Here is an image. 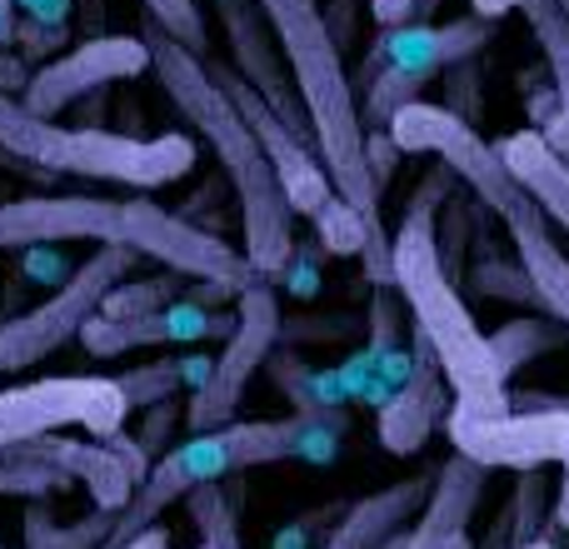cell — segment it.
<instances>
[{
    "label": "cell",
    "mask_w": 569,
    "mask_h": 549,
    "mask_svg": "<svg viewBox=\"0 0 569 549\" xmlns=\"http://www.w3.org/2000/svg\"><path fill=\"white\" fill-rule=\"evenodd\" d=\"M110 530H116V515L106 510H90L80 520H60V515L46 510V500H30L26 510V549H106Z\"/></svg>",
    "instance_id": "cb8c5ba5"
},
{
    "label": "cell",
    "mask_w": 569,
    "mask_h": 549,
    "mask_svg": "<svg viewBox=\"0 0 569 549\" xmlns=\"http://www.w3.org/2000/svg\"><path fill=\"white\" fill-rule=\"evenodd\" d=\"M560 475H569V440H565V455H560Z\"/></svg>",
    "instance_id": "bcb514c9"
},
{
    "label": "cell",
    "mask_w": 569,
    "mask_h": 549,
    "mask_svg": "<svg viewBox=\"0 0 569 549\" xmlns=\"http://www.w3.org/2000/svg\"><path fill=\"white\" fill-rule=\"evenodd\" d=\"M280 295L270 280H256L246 295L236 300V330L226 335V350L210 360V375L190 390L186 400V430L206 435L220 430V425L236 420L240 400H246L256 370H266V360L276 355L280 345Z\"/></svg>",
    "instance_id": "8992f818"
},
{
    "label": "cell",
    "mask_w": 569,
    "mask_h": 549,
    "mask_svg": "<svg viewBox=\"0 0 569 549\" xmlns=\"http://www.w3.org/2000/svg\"><path fill=\"white\" fill-rule=\"evenodd\" d=\"M126 395L110 375H60V380H36L0 390V450L40 440L56 430H86L96 440L126 430Z\"/></svg>",
    "instance_id": "52a82bcc"
},
{
    "label": "cell",
    "mask_w": 569,
    "mask_h": 549,
    "mask_svg": "<svg viewBox=\"0 0 569 549\" xmlns=\"http://www.w3.org/2000/svg\"><path fill=\"white\" fill-rule=\"evenodd\" d=\"M150 70V46L146 36H90L60 60L30 70L26 86V110L40 120H56L66 106L96 96V90L116 86V80H136Z\"/></svg>",
    "instance_id": "8fae6325"
},
{
    "label": "cell",
    "mask_w": 569,
    "mask_h": 549,
    "mask_svg": "<svg viewBox=\"0 0 569 549\" xmlns=\"http://www.w3.org/2000/svg\"><path fill=\"white\" fill-rule=\"evenodd\" d=\"M525 26L535 30L540 40V56L545 70H550V86H555V120L540 130L560 156H569V16L555 0H525Z\"/></svg>",
    "instance_id": "7402d4cb"
},
{
    "label": "cell",
    "mask_w": 569,
    "mask_h": 549,
    "mask_svg": "<svg viewBox=\"0 0 569 549\" xmlns=\"http://www.w3.org/2000/svg\"><path fill=\"white\" fill-rule=\"evenodd\" d=\"M365 10H370V20L380 30L405 26V20H410V0H365Z\"/></svg>",
    "instance_id": "f35d334b"
},
{
    "label": "cell",
    "mask_w": 569,
    "mask_h": 549,
    "mask_svg": "<svg viewBox=\"0 0 569 549\" xmlns=\"http://www.w3.org/2000/svg\"><path fill=\"white\" fill-rule=\"evenodd\" d=\"M26 270H30V274H46V280H50V274H66L60 246H30V250H26ZM46 280H40V285H46Z\"/></svg>",
    "instance_id": "74e56055"
},
{
    "label": "cell",
    "mask_w": 569,
    "mask_h": 549,
    "mask_svg": "<svg viewBox=\"0 0 569 549\" xmlns=\"http://www.w3.org/2000/svg\"><path fill=\"white\" fill-rule=\"evenodd\" d=\"M196 170V140L190 136H116L100 126H70L60 136L56 156H50V176H86L110 180V186L130 190H160L176 186Z\"/></svg>",
    "instance_id": "ba28073f"
},
{
    "label": "cell",
    "mask_w": 569,
    "mask_h": 549,
    "mask_svg": "<svg viewBox=\"0 0 569 549\" xmlns=\"http://www.w3.org/2000/svg\"><path fill=\"white\" fill-rule=\"evenodd\" d=\"M455 190V176L435 160V170L415 186L400 226L390 236V280L400 300L410 305L415 330L435 350L445 385H450V415L460 420H495L510 415V385L495 360L490 335L465 305V290L445 274L440 246H435V220H440L445 196Z\"/></svg>",
    "instance_id": "6da1fadb"
},
{
    "label": "cell",
    "mask_w": 569,
    "mask_h": 549,
    "mask_svg": "<svg viewBox=\"0 0 569 549\" xmlns=\"http://www.w3.org/2000/svg\"><path fill=\"white\" fill-rule=\"evenodd\" d=\"M430 80H435V76H425V70H400V66L375 70L370 86H360V90H365V116H360L365 130H385L405 106L425 100Z\"/></svg>",
    "instance_id": "83f0119b"
},
{
    "label": "cell",
    "mask_w": 569,
    "mask_h": 549,
    "mask_svg": "<svg viewBox=\"0 0 569 549\" xmlns=\"http://www.w3.org/2000/svg\"><path fill=\"white\" fill-rule=\"evenodd\" d=\"M96 240L120 246V200L106 196H0V250Z\"/></svg>",
    "instance_id": "4fadbf2b"
},
{
    "label": "cell",
    "mask_w": 569,
    "mask_h": 549,
    "mask_svg": "<svg viewBox=\"0 0 569 549\" xmlns=\"http://www.w3.org/2000/svg\"><path fill=\"white\" fill-rule=\"evenodd\" d=\"M16 30H20V20H16V10H0V46H16Z\"/></svg>",
    "instance_id": "7bdbcfd3"
},
{
    "label": "cell",
    "mask_w": 569,
    "mask_h": 549,
    "mask_svg": "<svg viewBox=\"0 0 569 549\" xmlns=\"http://www.w3.org/2000/svg\"><path fill=\"white\" fill-rule=\"evenodd\" d=\"M236 330V310H206V305L186 300L156 315H140V320H106V315H90L80 345L100 360L110 355H130V350H156V345H196V340H216V335Z\"/></svg>",
    "instance_id": "2e32d148"
},
{
    "label": "cell",
    "mask_w": 569,
    "mask_h": 549,
    "mask_svg": "<svg viewBox=\"0 0 569 549\" xmlns=\"http://www.w3.org/2000/svg\"><path fill=\"white\" fill-rule=\"evenodd\" d=\"M120 246L136 256L160 260L166 270H180L190 280H210L226 290L246 295L260 280L256 266L246 260V250H230L216 230L190 226L176 210H160L156 200H120Z\"/></svg>",
    "instance_id": "9c48e42d"
},
{
    "label": "cell",
    "mask_w": 569,
    "mask_h": 549,
    "mask_svg": "<svg viewBox=\"0 0 569 549\" xmlns=\"http://www.w3.org/2000/svg\"><path fill=\"white\" fill-rule=\"evenodd\" d=\"M60 136H66V126L30 116L26 100H20V96H6V90H0V150H6V156L26 160V166L50 170V156H56Z\"/></svg>",
    "instance_id": "d4e9b609"
},
{
    "label": "cell",
    "mask_w": 569,
    "mask_h": 549,
    "mask_svg": "<svg viewBox=\"0 0 569 549\" xmlns=\"http://www.w3.org/2000/svg\"><path fill=\"white\" fill-rule=\"evenodd\" d=\"M0 549H6V545H0Z\"/></svg>",
    "instance_id": "f907efd6"
},
{
    "label": "cell",
    "mask_w": 569,
    "mask_h": 549,
    "mask_svg": "<svg viewBox=\"0 0 569 549\" xmlns=\"http://www.w3.org/2000/svg\"><path fill=\"white\" fill-rule=\"evenodd\" d=\"M550 520V480L545 470H520L515 480V495L500 515V535L510 549H525L530 540H540V525Z\"/></svg>",
    "instance_id": "f546056e"
},
{
    "label": "cell",
    "mask_w": 569,
    "mask_h": 549,
    "mask_svg": "<svg viewBox=\"0 0 569 549\" xmlns=\"http://www.w3.org/2000/svg\"><path fill=\"white\" fill-rule=\"evenodd\" d=\"M550 525L569 535V475H560V490H555V505H550Z\"/></svg>",
    "instance_id": "60d3db41"
},
{
    "label": "cell",
    "mask_w": 569,
    "mask_h": 549,
    "mask_svg": "<svg viewBox=\"0 0 569 549\" xmlns=\"http://www.w3.org/2000/svg\"><path fill=\"white\" fill-rule=\"evenodd\" d=\"M495 150L510 166V176L525 186V196L540 206V216L569 236V156H560L540 130H515Z\"/></svg>",
    "instance_id": "ffe728a7"
},
{
    "label": "cell",
    "mask_w": 569,
    "mask_h": 549,
    "mask_svg": "<svg viewBox=\"0 0 569 549\" xmlns=\"http://www.w3.org/2000/svg\"><path fill=\"white\" fill-rule=\"evenodd\" d=\"M565 325L550 320V315H520V320H505L500 330H490V345H495V360H500L505 380H510L520 365L540 360V355H550L555 345H565Z\"/></svg>",
    "instance_id": "484cf974"
},
{
    "label": "cell",
    "mask_w": 569,
    "mask_h": 549,
    "mask_svg": "<svg viewBox=\"0 0 569 549\" xmlns=\"http://www.w3.org/2000/svg\"><path fill=\"white\" fill-rule=\"evenodd\" d=\"M525 549H555V545H550V540H545V535H540V540H530Z\"/></svg>",
    "instance_id": "f6af8a7d"
},
{
    "label": "cell",
    "mask_w": 569,
    "mask_h": 549,
    "mask_svg": "<svg viewBox=\"0 0 569 549\" xmlns=\"http://www.w3.org/2000/svg\"><path fill=\"white\" fill-rule=\"evenodd\" d=\"M505 230H510V246H515V260H520L525 280L540 295V310L569 330V256L560 250V240H555V226L540 216V206H535V210H525L520 220H510Z\"/></svg>",
    "instance_id": "44dd1931"
},
{
    "label": "cell",
    "mask_w": 569,
    "mask_h": 549,
    "mask_svg": "<svg viewBox=\"0 0 569 549\" xmlns=\"http://www.w3.org/2000/svg\"><path fill=\"white\" fill-rule=\"evenodd\" d=\"M270 30H276L280 60L290 70V86L310 120V140L320 156L325 176H330L335 196H345L370 226L380 220V186L365 160V120L355 106V80L345 70L340 40L325 26L320 0H260Z\"/></svg>",
    "instance_id": "3957f363"
},
{
    "label": "cell",
    "mask_w": 569,
    "mask_h": 549,
    "mask_svg": "<svg viewBox=\"0 0 569 549\" xmlns=\"http://www.w3.org/2000/svg\"><path fill=\"white\" fill-rule=\"evenodd\" d=\"M465 274H470V290L485 295V300H510V305H530V310H540V295H535V285L525 280L520 260L510 266V260H500V256H485V260H475Z\"/></svg>",
    "instance_id": "836d02e7"
},
{
    "label": "cell",
    "mask_w": 569,
    "mask_h": 549,
    "mask_svg": "<svg viewBox=\"0 0 569 549\" xmlns=\"http://www.w3.org/2000/svg\"><path fill=\"white\" fill-rule=\"evenodd\" d=\"M176 420H186V410H180V400H166V405H150L146 410V425H140V450L150 455V460H160V455L170 450V435H176Z\"/></svg>",
    "instance_id": "d590c367"
},
{
    "label": "cell",
    "mask_w": 569,
    "mask_h": 549,
    "mask_svg": "<svg viewBox=\"0 0 569 549\" xmlns=\"http://www.w3.org/2000/svg\"><path fill=\"white\" fill-rule=\"evenodd\" d=\"M196 549H210V545H196Z\"/></svg>",
    "instance_id": "681fc988"
},
{
    "label": "cell",
    "mask_w": 569,
    "mask_h": 549,
    "mask_svg": "<svg viewBox=\"0 0 569 549\" xmlns=\"http://www.w3.org/2000/svg\"><path fill=\"white\" fill-rule=\"evenodd\" d=\"M495 26L500 20H485V16H460V20H445V26H430V20H405V26L380 30V46H375L370 66H360V80L355 86H370L375 70L385 66H400V70H425V76H445L450 66L460 60H475L485 46H490Z\"/></svg>",
    "instance_id": "9a60e30c"
},
{
    "label": "cell",
    "mask_w": 569,
    "mask_h": 549,
    "mask_svg": "<svg viewBox=\"0 0 569 549\" xmlns=\"http://www.w3.org/2000/svg\"><path fill=\"white\" fill-rule=\"evenodd\" d=\"M70 475H60L56 465L36 460L26 450H0V495H16V500H56L70 490Z\"/></svg>",
    "instance_id": "1f68e13d"
},
{
    "label": "cell",
    "mask_w": 569,
    "mask_h": 549,
    "mask_svg": "<svg viewBox=\"0 0 569 549\" xmlns=\"http://www.w3.org/2000/svg\"><path fill=\"white\" fill-rule=\"evenodd\" d=\"M146 16L166 30L176 46H186L190 56L206 60V16H200V0H146Z\"/></svg>",
    "instance_id": "e575fe53"
},
{
    "label": "cell",
    "mask_w": 569,
    "mask_h": 549,
    "mask_svg": "<svg viewBox=\"0 0 569 549\" xmlns=\"http://www.w3.org/2000/svg\"><path fill=\"white\" fill-rule=\"evenodd\" d=\"M186 280L190 274H180V270L150 274V280H120L116 290L100 300L96 315H106V320H140V315H156V310H166V305H176L180 295H186Z\"/></svg>",
    "instance_id": "f1b7e54d"
},
{
    "label": "cell",
    "mask_w": 569,
    "mask_h": 549,
    "mask_svg": "<svg viewBox=\"0 0 569 549\" xmlns=\"http://www.w3.org/2000/svg\"><path fill=\"white\" fill-rule=\"evenodd\" d=\"M120 549H170V530L166 525H150V530H140L136 540H126Z\"/></svg>",
    "instance_id": "ab89813d"
},
{
    "label": "cell",
    "mask_w": 569,
    "mask_h": 549,
    "mask_svg": "<svg viewBox=\"0 0 569 549\" xmlns=\"http://www.w3.org/2000/svg\"><path fill=\"white\" fill-rule=\"evenodd\" d=\"M450 385H445L440 365H435V350L425 345V335L415 330V360L410 375L395 385L380 400V445L390 455H420L425 440L445 425L450 415Z\"/></svg>",
    "instance_id": "e0dca14e"
},
{
    "label": "cell",
    "mask_w": 569,
    "mask_h": 549,
    "mask_svg": "<svg viewBox=\"0 0 569 549\" xmlns=\"http://www.w3.org/2000/svg\"><path fill=\"white\" fill-rule=\"evenodd\" d=\"M445 440L455 455L475 460L480 470H545L560 465L565 440H569V405L555 410H510L495 420H460L445 415Z\"/></svg>",
    "instance_id": "30bf717a"
},
{
    "label": "cell",
    "mask_w": 569,
    "mask_h": 549,
    "mask_svg": "<svg viewBox=\"0 0 569 549\" xmlns=\"http://www.w3.org/2000/svg\"><path fill=\"white\" fill-rule=\"evenodd\" d=\"M266 375L284 400H290V415H330L345 405L340 370H315V365L300 360V355L276 350L266 360Z\"/></svg>",
    "instance_id": "603a6c76"
},
{
    "label": "cell",
    "mask_w": 569,
    "mask_h": 549,
    "mask_svg": "<svg viewBox=\"0 0 569 549\" xmlns=\"http://www.w3.org/2000/svg\"><path fill=\"white\" fill-rule=\"evenodd\" d=\"M430 485H435V470L410 475V480L390 485V490L355 500L350 510H345V520L330 530L325 549H385L390 540H400L405 525L420 520L425 500H430Z\"/></svg>",
    "instance_id": "d6986e66"
},
{
    "label": "cell",
    "mask_w": 569,
    "mask_h": 549,
    "mask_svg": "<svg viewBox=\"0 0 569 549\" xmlns=\"http://www.w3.org/2000/svg\"><path fill=\"white\" fill-rule=\"evenodd\" d=\"M26 86H30V66L0 46V90H6V96H26Z\"/></svg>",
    "instance_id": "8d00e7d4"
},
{
    "label": "cell",
    "mask_w": 569,
    "mask_h": 549,
    "mask_svg": "<svg viewBox=\"0 0 569 549\" xmlns=\"http://www.w3.org/2000/svg\"><path fill=\"white\" fill-rule=\"evenodd\" d=\"M0 196H6V176H0Z\"/></svg>",
    "instance_id": "c3c4849f"
},
{
    "label": "cell",
    "mask_w": 569,
    "mask_h": 549,
    "mask_svg": "<svg viewBox=\"0 0 569 549\" xmlns=\"http://www.w3.org/2000/svg\"><path fill=\"white\" fill-rule=\"evenodd\" d=\"M475 6V16H485V20H505L510 10H520L525 0H470Z\"/></svg>",
    "instance_id": "b9f144b4"
},
{
    "label": "cell",
    "mask_w": 569,
    "mask_h": 549,
    "mask_svg": "<svg viewBox=\"0 0 569 549\" xmlns=\"http://www.w3.org/2000/svg\"><path fill=\"white\" fill-rule=\"evenodd\" d=\"M146 46H150V70H156L160 90L196 126V136L216 150L220 176L236 190L240 230H246V260L256 266L260 280H280V270L295 256V210L284 200L266 146L256 140L240 106L226 96V86L206 70V60L190 56L186 46H176L156 20H146Z\"/></svg>",
    "instance_id": "7a4b0ae2"
},
{
    "label": "cell",
    "mask_w": 569,
    "mask_h": 549,
    "mask_svg": "<svg viewBox=\"0 0 569 549\" xmlns=\"http://www.w3.org/2000/svg\"><path fill=\"white\" fill-rule=\"evenodd\" d=\"M435 6H440V0H410V20H425Z\"/></svg>",
    "instance_id": "ee69618b"
},
{
    "label": "cell",
    "mask_w": 569,
    "mask_h": 549,
    "mask_svg": "<svg viewBox=\"0 0 569 549\" xmlns=\"http://www.w3.org/2000/svg\"><path fill=\"white\" fill-rule=\"evenodd\" d=\"M480 200L470 190H450L440 206V220H435V246H440V266L455 285H465V270H470V236H475V216H480Z\"/></svg>",
    "instance_id": "4316f807"
},
{
    "label": "cell",
    "mask_w": 569,
    "mask_h": 549,
    "mask_svg": "<svg viewBox=\"0 0 569 549\" xmlns=\"http://www.w3.org/2000/svg\"><path fill=\"white\" fill-rule=\"evenodd\" d=\"M10 6H16V0H0V10H10Z\"/></svg>",
    "instance_id": "7dc6e473"
},
{
    "label": "cell",
    "mask_w": 569,
    "mask_h": 549,
    "mask_svg": "<svg viewBox=\"0 0 569 549\" xmlns=\"http://www.w3.org/2000/svg\"><path fill=\"white\" fill-rule=\"evenodd\" d=\"M210 6H216L220 26H226L230 70L246 76L250 86L266 96V106L276 110L295 136L310 140V120H305V106H300V96H295V86L284 80V60H280V46H276V30H270L260 0H210Z\"/></svg>",
    "instance_id": "5bb4252c"
},
{
    "label": "cell",
    "mask_w": 569,
    "mask_h": 549,
    "mask_svg": "<svg viewBox=\"0 0 569 549\" xmlns=\"http://www.w3.org/2000/svg\"><path fill=\"white\" fill-rule=\"evenodd\" d=\"M385 130H390V140L405 156H435L490 216H500L505 226L520 220L525 210H535V200L525 196V186L510 176L500 150L485 146L475 120L455 116V110L435 106V100H415V106H405Z\"/></svg>",
    "instance_id": "277c9868"
},
{
    "label": "cell",
    "mask_w": 569,
    "mask_h": 549,
    "mask_svg": "<svg viewBox=\"0 0 569 549\" xmlns=\"http://www.w3.org/2000/svg\"><path fill=\"white\" fill-rule=\"evenodd\" d=\"M186 510H190V525L200 530V545H210V549H246V545H240L236 500L220 490V480L196 485V490L186 495Z\"/></svg>",
    "instance_id": "4dcf8cb0"
},
{
    "label": "cell",
    "mask_w": 569,
    "mask_h": 549,
    "mask_svg": "<svg viewBox=\"0 0 569 549\" xmlns=\"http://www.w3.org/2000/svg\"><path fill=\"white\" fill-rule=\"evenodd\" d=\"M110 380H116V390L126 395L130 410H150V405L180 400V390H186L180 360H146V365H130V370L110 375Z\"/></svg>",
    "instance_id": "d6a6232c"
},
{
    "label": "cell",
    "mask_w": 569,
    "mask_h": 549,
    "mask_svg": "<svg viewBox=\"0 0 569 549\" xmlns=\"http://www.w3.org/2000/svg\"><path fill=\"white\" fill-rule=\"evenodd\" d=\"M206 70L220 80V86H226V96L236 100L240 116H246L250 130H256V140L266 146V156H270V166H276L290 210H295V216H320V206L335 196V186H330V176H325V166L315 160L310 140L295 136V130L266 106V96H260L246 76H236L230 66H220V60H210V56H206Z\"/></svg>",
    "instance_id": "7c38bea8"
},
{
    "label": "cell",
    "mask_w": 569,
    "mask_h": 549,
    "mask_svg": "<svg viewBox=\"0 0 569 549\" xmlns=\"http://www.w3.org/2000/svg\"><path fill=\"white\" fill-rule=\"evenodd\" d=\"M485 475L475 460L450 455V460L435 470L430 500H425L420 520L405 535V549H475L470 545V520L485 500Z\"/></svg>",
    "instance_id": "ac0fdd59"
},
{
    "label": "cell",
    "mask_w": 569,
    "mask_h": 549,
    "mask_svg": "<svg viewBox=\"0 0 569 549\" xmlns=\"http://www.w3.org/2000/svg\"><path fill=\"white\" fill-rule=\"evenodd\" d=\"M130 266H136V250L96 246L86 256V266L70 270V280H60L40 305L20 310L16 320H0V375H20L30 365H40L46 355H56L60 345L80 340L86 320L126 280Z\"/></svg>",
    "instance_id": "5b68a950"
}]
</instances>
